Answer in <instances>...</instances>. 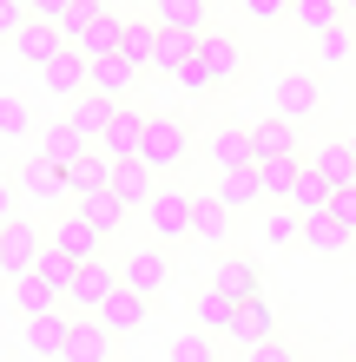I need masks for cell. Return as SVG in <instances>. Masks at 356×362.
<instances>
[{"label":"cell","instance_id":"1","mask_svg":"<svg viewBox=\"0 0 356 362\" xmlns=\"http://www.w3.org/2000/svg\"><path fill=\"white\" fill-rule=\"evenodd\" d=\"M145 224H152L159 244H178L185 230H198V191H152L145 204Z\"/></svg>","mask_w":356,"mask_h":362},{"label":"cell","instance_id":"2","mask_svg":"<svg viewBox=\"0 0 356 362\" xmlns=\"http://www.w3.org/2000/svg\"><path fill=\"white\" fill-rule=\"evenodd\" d=\"M185 152H192V132H185L178 119H145L139 158L152 165V172H172V165H185Z\"/></svg>","mask_w":356,"mask_h":362},{"label":"cell","instance_id":"3","mask_svg":"<svg viewBox=\"0 0 356 362\" xmlns=\"http://www.w3.org/2000/svg\"><path fill=\"white\" fill-rule=\"evenodd\" d=\"M125 290H139V296H159L165 284H172V257H165V250L159 244H139L132 250V257H125Z\"/></svg>","mask_w":356,"mask_h":362},{"label":"cell","instance_id":"4","mask_svg":"<svg viewBox=\"0 0 356 362\" xmlns=\"http://www.w3.org/2000/svg\"><path fill=\"white\" fill-rule=\"evenodd\" d=\"M113 119H119V99L93 93V86L79 93V99H73V112H67V125H73V132L86 139V145H99V139H106V132H113Z\"/></svg>","mask_w":356,"mask_h":362},{"label":"cell","instance_id":"5","mask_svg":"<svg viewBox=\"0 0 356 362\" xmlns=\"http://www.w3.org/2000/svg\"><path fill=\"white\" fill-rule=\"evenodd\" d=\"M40 250H47V244L33 238V224L7 218V230H0V270H7V284H13V276H27V270L40 264Z\"/></svg>","mask_w":356,"mask_h":362},{"label":"cell","instance_id":"6","mask_svg":"<svg viewBox=\"0 0 356 362\" xmlns=\"http://www.w3.org/2000/svg\"><path fill=\"white\" fill-rule=\"evenodd\" d=\"M73 211H79V218H86V224L99 230V238H113V230L125 224V211H132V204H125L119 191L106 185V191H79V198H73Z\"/></svg>","mask_w":356,"mask_h":362},{"label":"cell","instance_id":"7","mask_svg":"<svg viewBox=\"0 0 356 362\" xmlns=\"http://www.w3.org/2000/svg\"><path fill=\"white\" fill-rule=\"evenodd\" d=\"M67 343H73V316H59V310H40V316H27V349L33 356H67Z\"/></svg>","mask_w":356,"mask_h":362},{"label":"cell","instance_id":"8","mask_svg":"<svg viewBox=\"0 0 356 362\" xmlns=\"http://www.w3.org/2000/svg\"><path fill=\"white\" fill-rule=\"evenodd\" d=\"M13 40H20V59H33V66H47L53 53H67V47H73L59 20H27V27H20Z\"/></svg>","mask_w":356,"mask_h":362},{"label":"cell","instance_id":"9","mask_svg":"<svg viewBox=\"0 0 356 362\" xmlns=\"http://www.w3.org/2000/svg\"><path fill=\"white\" fill-rule=\"evenodd\" d=\"M238 303L244 296H231V290H198L192 296V316H198V329H212V336H231V323H238Z\"/></svg>","mask_w":356,"mask_h":362},{"label":"cell","instance_id":"10","mask_svg":"<svg viewBox=\"0 0 356 362\" xmlns=\"http://www.w3.org/2000/svg\"><path fill=\"white\" fill-rule=\"evenodd\" d=\"M145 303H152V296H139V290H125V284H119V290H113L93 316H99V323H106L113 336H132V329L145 323Z\"/></svg>","mask_w":356,"mask_h":362},{"label":"cell","instance_id":"11","mask_svg":"<svg viewBox=\"0 0 356 362\" xmlns=\"http://www.w3.org/2000/svg\"><path fill=\"white\" fill-rule=\"evenodd\" d=\"M198 53H205V73H212V86H231V79L244 73V53H238V40H231V33H205V40H198Z\"/></svg>","mask_w":356,"mask_h":362},{"label":"cell","instance_id":"12","mask_svg":"<svg viewBox=\"0 0 356 362\" xmlns=\"http://www.w3.org/2000/svg\"><path fill=\"white\" fill-rule=\"evenodd\" d=\"M343 244H356V238H350V224H343V218H337L330 204L304 218V250H323V257H337Z\"/></svg>","mask_w":356,"mask_h":362},{"label":"cell","instance_id":"13","mask_svg":"<svg viewBox=\"0 0 356 362\" xmlns=\"http://www.w3.org/2000/svg\"><path fill=\"white\" fill-rule=\"evenodd\" d=\"M330 198H337V178H330V172H323L317 158H304V178H297V191H290L284 204H290V211H304V218H310V211H323Z\"/></svg>","mask_w":356,"mask_h":362},{"label":"cell","instance_id":"14","mask_svg":"<svg viewBox=\"0 0 356 362\" xmlns=\"http://www.w3.org/2000/svg\"><path fill=\"white\" fill-rule=\"evenodd\" d=\"M113 343H119V336L99 323V316H93V323H73V343H67L59 362H113Z\"/></svg>","mask_w":356,"mask_h":362},{"label":"cell","instance_id":"15","mask_svg":"<svg viewBox=\"0 0 356 362\" xmlns=\"http://www.w3.org/2000/svg\"><path fill=\"white\" fill-rule=\"evenodd\" d=\"M310 112H317V79H310V73H284V79H277V119L297 125V119H310Z\"/></svg>","mask_w":356,"mask_h":362},{"label":"cell","instance_id":"16","mask_svg":"<svg viewBox=\"0 0 356 362\" xmlns=\"http://www.w3.org/2000/svg\"><path fill=\"white\" fill-rule=\"evenodd\" d=\"M119 284H125V276H119L113 264H99V257H93V264H79V284H73V303H79V310H99V303H106V296H113Z\"/></svg>","mask_w":356,"mask_h":362},{"label":"cell","instance_id":"17","mask_svg":"<svg viewBox=\"0 0 356 362\" xmlns=\"http://www.w3.org/2000/svg\"><path fill=\"white\" fill-rule=\"evenodd\" d=\"M139 73H145V66H132L125 53H99V59H93V93H106V99H125Z\"/></svg>","mask_w":356,"mask_h":362},{"label":"cell","instance_id":"18","mask_svg":"<svg viewBox=\"0 0 356 362\" xmlns=\"http://www.w3.org/2000/svg\"><path fill=\"white\" fill-rule=\"evenodd\" d=\"M152 20L159 27H178V33H212V0H159Z\"/></svg>","mask_w":356,"mask_h":362},{"label":"cell","instance_id":"19","mask_svg":"<svg viewBox=\"0 0 356 362\" xmlns=\"http://www.w3.org/2000/svg\"><path fill=\"white\" fill-rule=\"evenodd\" d=\"M139 139H145V112L119 105V119H113V132L99 139V152H106V158H139Z\"/></svg>","mask_w":356,"mask_h":362},{"label":"cell","instance_id":"20","mask_svg":"<svg viewBox=\"0 0 356 362\" xmlns=\"http://www.w3.org/2000/svg\"><path fill=\"white\" fill-rule=\"evenodd\" d=\"M270 336H277V323H270V303L264 296H244L238 303V323H231V343H270Z\"/></svg>","mask_w":356,"mask_h":362},{"label":"cell","instance_id":"21","mask_svg":"<svg viewBox=\"0 0 356 362\" xmlns=\"http://www.w3.org/2000/svg\"><path fill=\"white\" fill-rule=\"evenodd\" d=\"M113 172H119V158L86 152V158H73V165H67V191H73V198H79V191H106V185H113Z\"/></svg>","mask_w":356,"mask_h":362},{"label":"cell","instance_id":"22","mask_svg":"<svg viewBox=\"0 0 356 362\" xmlns=\"http://www.w3.org/2000/svg\"><path fill=\"white\" fill-rule=\"evenodd\" d=\"M53 244L67 250L73 264H93V257H99V244H106V238H99V230H93V224H86V218H79V211H73V218H67V224L53 230Z\"/></svg>","mask_w":356,"mask_h":362},{"label":"cell","instance_id":"23","mask_svg":"<svg viewBox=\"0 0 356 362\" xmlns=\"http://www.w3.org/2000/svg\"><path fill=\"white\" fill-rule=\"evenodd\" d=\"M159 172H152V165H145V158H119V172H113V191H119V198L125 204H152V185Z\"/></svg>","mask_w":356,"mask_h":362},{"label":"cell","instance_id":"24","mask_svg":"<svg viewBox=\"0 0 356 362\" xmlns=\"http://www.w3.org/2000/svg\"><path fill=\"white\" fill-rule=\"evenodd\" d=\"M33 276H40V284H47L53 296H73V284H79V264H73L59 244H47V250H40V264H33Z\"/></svg>","mask_w":356,"mask_h":362},{"label":"cell","instance_id":"25","mask_svg":"<svg viewBox=\"0 0 356 362\" xmlns=\"http://www.w3.org/2000/svg\"><path fill=\"white\" fill-rule=\"evenodd\" d=\"M297 178H304V158H297V152L258 158V185L270 191V198H290V191H297Z\"/></svg>","mask_w":356,"mask_h":362},{"label":"cell","instance_id":"26","mask_svg":"<svg viewBox=\"0 0 356 362\" xmlns=\"http://www.w3.org/2000/svg\"><path fill=\"white\" fill-rule=\"evenodd\" d=\"M86 152H93V145L79 139L73 125H53V132L40 139V165H53V172H67V165H73V158H86Z\"/></svg>","mask_w":356,"mask_h":362},{"label":"cell","instance_id":"27","mask_svg":"<svg viewBox=\"0 0 356 362\" xmlns=\"http://www.w3.org/2000/svg\"><path fill=\"white\" fill-rule=\"evenodd\" d=\"M159 20H125V40H119V53L125 59H132V66H152V59H159Z\"/></svg>","mask_w":356,"mask_h":362},{"label":"cell","instance_id":"28","mask_svg":"<svg viewBox=\"0 0 356 362\" xmlns=\"http://www.w3.org/2000/svg\"><path fill=\"white\" fill-rule=\"evenodd\" d=\"M218 198H224V211H251V204L264 198V185H258V165H238V172H224Z\"/></svg>","mask_w":356,"mask_h":362},{"label":"cell","instance_id":"29","mask_svg":"<svg viewBox=\"0 0 356 362\" xmlns=\"http://www.w3.org/2000/svg\"><path fill=\"white\" fill-rule=\"evenodd\" d=\"M212 165H218V172L258 165V139H251V132H218V139H212Z\"/></svg>","mask_w":356,"mask_h":362},{"label":"cell","instance_id":"30","mask_svg":"<svg viewBox=\"0 0 356 362\" xmlns=\"http://www.w3.org/2000/svg\"><path fill=\"white\" fill-rule=\"evenodd\" d=\"M290 13H297L304 33H330L343 27V0H290Z\"/></svg>","mask_w":356,"mask_h":362},{"label":"cell","instance_id":"31","mask_svg":"<svg viewBox=\"0 0 356 362\" xmlns=\"http://www.w3.org/2000/svg\"><path fill=\"white\" fill-rule=\"evenodd\" d=\"M264 244L270 250H297L304 244V211H290V204L270 211V218H264Z\"/></svg>","mask_w":356,"mask_h":362},{"label":"cell","instance_id":"32","mask_svg":"<svg viewBox=\"0 0 356 362\" xmlns=\"http://www.w3.org/2000/svg\"><path fill=\"white\" fill-rule=\"evenodd\" d=\"M192 53H198V33H178V27H165V33H159V59H152V73H178Z\"/></svg>","mask_w":356,"mask_h":362},{"label":"cell","instance_id":"33","mask_svg":"<svg viewBox=\"0 0 356 362\" xmlns=\"http://www.w3.org/2000/svg\"><path fill=\"white\" fill-rule=\"evenodd\" d=\"M212 284L231 290V296H258V270H251L244 257H218V264H212Z\"/></svg>","mask_w":356,"mask_h":362},{"label":"cell","instance_id":"34","mask_svg":"<svg viewBox=\"0 0 356 362\" xmlns=\"http://www.w3.org/2000/svg\"><path fill=\"white\" fill-rule=\"evenodd\" d=\"M317 165H323V172L337 178V185H356V145H350V139H330V145H317Z\"/></svg>","mask_w":356,"mask_h":362},{"label":"cell","instance_id":"35","mask_svg":"<svg viewBox=\"0 0 356 362\" xmlns=\"http://www.w3.org/2000/svg\"><path fill=\"white\" fill-rule=\"evenodd\" d=\"M251 139H258V158L297 152V132H290V119H264V125H251Z\"/></svg>","mask_w":356,"mask_h":362},{"label":"cell","instance_id":"36","mask_svg":"<svg viewBox=\"0 0 356 362\" xmlns=\"http://www.w3.org/2000/svg\"><path fill=\"white\" fill-rule=\"evenodd\" d=\"M13 296H20V310H27V316H40V310H59V296H53L47 284H40L33 270H27V276H13Z\"/></svg>","mask_w":356,"mask_h":362},{"label":"cell","instance_id":"37","mask_svg":"<svg viewBox=\"0 0 356 362\" xmlns=\"http://www.w3.org/2000/svg\"><path fill=\"white\" fill-rule=\"evenodd\" d=\"M198 238L205 244H224V198H218V191L198 198Z\"/></svg>","mask_w":356,"mask_h":362},{"label":"cell","instance_id":"38","mask_svg":"<svg viewBox=\"0 0 356 362\" xmlns=\"http://www.w3.org/2000/svg\"><path fill=\"white\" fill-rule=\"evenodd\" d=\"M27 191H33L40 204H53L59 191H67V172H53V165H33V172H27Z\"/></svg>","mask_w":356,"mask_h":362},{"label":"cell","instance_id":"39","mask_svg":"<svg viewBox=\"0 0 356 362\" xmlns=\"http://www.w3.org/2000/svg\"><path fill=\"white\" fill-rule=\"evenodd\" d=\"M350 53H356V40H350L343 27H330V33H317V59H323V66H343Z\"/></svg>","mask_w":356,"mask_h":362},{"label":"cell","instance_id":"40","mask_svg":"<svg viewBox=\"0 0 356 362\" xmlns=\"http://www.w3.org/2000/svg\"><path fill=\"white\" fill-rule=\"evenodd\" d=\"M198 40H205V33H198ZM172 79H178L185 93H218V86H212V73H205V53H192V59H185V66L172 73Z\"/></svg>","mask_w":356,"mask_h":362},{"label":"cell","instance_id":"41","mask_svg":"<svg viewBox=\"0 0 356 362\" xmlns=\"http://www.w3.org/2000/svg\"><path fill=\"white\" fill-rule=\"evenodd\" d=\"M27 125H33V119H27V105L7 93V99H0V139H27Z\"/></svg>","mask_w":356,"mask_h":362},{"label":"cell","instance_id":"42","mask_svg":"<svg viewBox=\"0 0 356 362\" xmlns=\"http://www.w3.org/2000/svg\"><path fill=\"white\" fill-rule=\"evenodd\" d=\"M178 362H212V329H192L178 343Z\"/></svg>","mask_w":356,"mask_h":362},{"label":"cell","instance_id":"43","mask_svg":"<svg viewBox=\"0 0 356 362\" xmlns=\"http://www.w3.org/2000/svg\"><path fill=\"white\" fill-rule=\"evenodd\" d=\"M244 362H297V356H290L277 336H270V343H251V349H244Z\"/></svg>","mask_w":356,"mask_h":362},{"label":"cell","instance_id":"44","mask_svg":"<svg viewBox=\"0 0 356 362\" xmlns=\"http://www.w3.org/2000/svg\"><path fill=\"white\" fill-rule=\"evenodd\" d=\"M330 211L350 224V238H356V185H337V198H330Z\"/></svg>","mask_w":356,"mask_h":362},{"label":"cell","instance_id":"45","mask_svg":"<svg viewBox=\"0 0 356 362\" xmlns=\"http://www.w3.org/2000/svg\"><path fill=\"white\" fill-rule=\"evenodd\" d=\"M73 7H79V0H33V20H59V27H67Z\"/></svg>","mask_w":356,"mask_h":362},{"label":"cell","instance_id":"46","mask_svg":"<svg viewBox=\"0 0 356 362\" xmlns=\"http://www.w3.org/2000/svg\"><path fill=\"white\" fill-rule=\"evenodd\" d=\"M238 7H244V20H277L290 0H238Z\"/></svg>","mask_w":356,"mask_h":362},{"label":"cell","instance_id":"47","mask_svg":"<svg viewBox=\"0 0 356 362\" xmlns=\"http://www.w3.org/2000/svg\"><path fill=\"white\" fill-rule=\"evenodd\" d=\"M343 13H356V0H343Z\"/></svg>","mask_w":356,"mask_h":362},{"label":"cell","instance_id":"48","mask_svg":"<svg viewBox=\"0 0 356 362\" xmlns=\"http://www.w3.org/2000/svg\"><path fill=\"white\" fill-rule=\"evenodd\" d=\"M139 7H159V0H139Z\"/></svg>","mask_w":356,"mask_h":362},{"label":"cell","instance_id":"49","mask_svg":"<svg viewBox=\"0 0 356 362\" xmlns=\"http://www.w3.org/2000/svg\"><path fill=\"white\" fill-rule=\"evenodd\" d=\"M350 145H356V139H350Z\"/></svg>","mask_w":356,"mask_h":362}]
</instances>
